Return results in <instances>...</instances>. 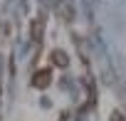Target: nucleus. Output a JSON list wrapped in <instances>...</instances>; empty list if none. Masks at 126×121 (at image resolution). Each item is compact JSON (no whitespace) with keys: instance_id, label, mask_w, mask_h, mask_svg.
<instances>
[{"instance_id":"nucleus-2","label":"nucleus","mask_w":126,"mask_h":121,"mask_svg":"<svg viewBox=\"0 0 126 121\" xmlns=\"http://www.w3.org/2000/svg\"><path fill=\"white\" fill-rule=\"evenodd\" d=\"M45 25H47V17L40 13V15L32 20V25H30V40H32L35 45L42 42V37H45Z\"/></svg>"},{"instance_id":"nucleus-1","label":"nucleus","mask_w":126,"mask_h":121,"mask_svg":"<svg viewBox=\"0 0 126 121\" xmlns=\"http://www.w3.org/2000/svg\"><path fill=\"white\" fill-rule=\"evenodd\" d=\"M30 84H32L35 89H47V87L52 84V67H42V69H37V72L32 74Z\"/></svg>"},{"instance_id":"nucleus-3","label":"nucleus","mask_w":126,"mask_h":121,"mask_svg":"<svg viewBox=\"0 0 126 121\" xmlns=\"http://www.w3.org/2000/svg\"><path fill=\"white\" fill-rule=\"evenodd\" d=\"M49 59H52V64H54V67H62V69L69 64V57H67V52H64V49H52Z\"/></svg>"},{"instance_id":"nucleus-4","label":"nucleus","mask_w":126,"mask_h":121,"mask_svg":"<svg viewBox=\"0 0 126 121\" xmlns=\"http://www.w3.org/2000/svg\"><path fill=\"white\" fill-rule=\"evenodd\" d=\"M109 121H126V116L121 114V111H111V119Z\"/></svg>"}]
</instances>
